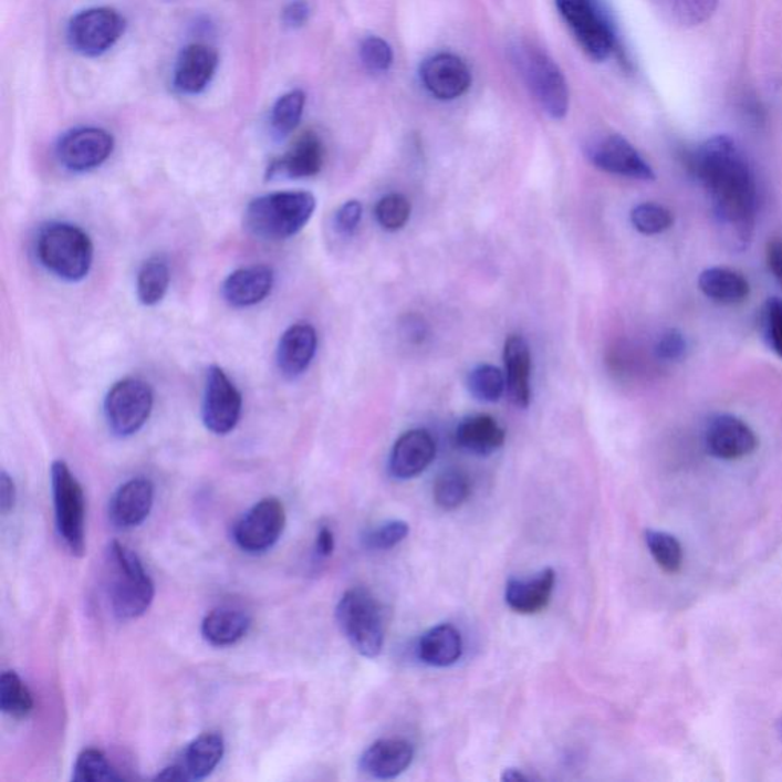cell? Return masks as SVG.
Here are the masks:
<instances>
[{
    "mask_svg": "<svg viewBox=\"0 0 782 782\" xmlns=\"http://www.w3.org/2000/svg\"><path fill=\"white\" fill-rule=\"evenodd\" d=\"M691 168L709 192L726 242L744 250L752 239L758 200L755 178L743 152L731 136H712L694 152Z\"/></svg>",
    "mask_w": 782,
    "mask_h": 782,
    "instance_id": "obj_1",
    "label": "cell"
},
{
    "mask_svg": "<svg viewBox=\"0 0 782 782\" xmlns=\"http://www.w3.org/2000/svg\"><path fill=\"white\" fill-rule=\"evenodd\" d=\"M104 591L118 619L142 617L155 599V584L132 549L112 541L104 559Z\"/></svg>",
    "mask_w": 782,
    "mask_h": 782,
    "instance_id": "obj_2",
    "label": "cell"
},
{
    "mask_svg": "<svg viewBox=\"0 0 782 782\" xmlns=\"http://www.w3.org/2000/svg\"><path fill=\"white\" fill-rule=\"evenodd\" d=\"M316 199L307 191L260 196L244 211V227L262 240H286L299 234L314 216Z\"/></svg>",
    "mask_w": 782,
    "mask_h": 782,
    "instance_id": "obj_3",
    "label": "cell"
},
{
    "mask_svg": "<svg viewBox=\"0 0 782 782\" xmlns=\"http://www.w3.org/2000/svg\"><path fill=\"white\" fill-rule=\"evenodd\" d=\"M35 251L40 263L51 274L66 282H82L94 262V244L90 236L66 222H50L40 228Z\"/></svg>",
    "mask_w": 782,
    "mask_h": 782,
    "instance_id": "obj_4",
    "label": "cell"
},
{
    "mask_svg": "<svg viewBox=\"0 0 782 782\" xmlns=\"http://www.w3.org/2000/svg\"><path fill=\"white\" fill-rule=\"evenodd\" d=\"M336 623L361 656L375 659L380 655L385 639L383 608L367 588L344 593L336 605Z\"/></svg>",
    "mask_w": 782,
    "mask_h": 782,
    "instance_id": "obj_5",
    "label": "cell"
},
{
    "mask_svg": "<svg viewBox=\"0 0 782 782\" xmlns=\"http://www.w3.org/2000/svg\"><path fill=\"white\" fill-rule=\"evenodd\" d=\"M51 484L59 536L72 555L82 559L86 553V500L82 484L63 460L52 463Z\"/></svg>",
    "mask_w": 782,
    "mask_h": 782,
    "instance_id": "obj_6",
    "label": "cell"
},
{
    "mask_svg": "<svg viewBox=\"0 0 782 782\" xmlns=\"http://www.w3.org/2000/svg\"><path fill=\"white\" fill-rule=\"evenodd\" d=\"M515 63L545 114L563 119L569 112V86L559 64L529 43L515 48Z\"/></svg>",
    "mask_w": 782,
    "mask_h": 782,
    "instance_id": "obj_7",
    "label": "cell"
},
{
    "mask_svg": "<svg viewBox=\"0 0 782 782\" xmlns=\"http://www.w3.org/2000/svg\"><path fill=\"white\" fill-rule=\"evenodd\" d=\"M154 390L143 379L116 383L104 399V416L118 437L134 436L146 425L154 410Z\"/></svg>",
    "mask_w": 782,
    "mask_h": 782,
    "instance_id": "obj_8",
    "label": "cell"
},
{
    "mask_svg": "<svg viewBox=\"0 0 782 782\" xmlns=\"http://www.w3.org/2000/svg\"><path fill=\"white\" fill-rule=\"evenodd\" d=\"M556 7L588 58L604 62L612 55L615 32L593 0H556Z\"/></svg>",
    "mask_w": 782,
    "mask_h": 782,
    "instance_id": "obj_9",
    "label": "cell"
},
{
    "mask_svg": "<svg viewBox=\"0 0 782 782\" xmlns=\"http://www.w3.org/2000/svg\"><path fill=\"white\" fill-rule=\"evenodd\" d=\"M286 526V511L275 497L260 500L236 523L232 539L243 552L263 553L274 548Z\"/></svg>",
    "mask_w": 782,
    "mask_h": 782,
    "instance_id": "obj_10",
    "label": "cell"
},
{
    "mask_svg": "<svg viewBox=\"0 0 782 782\" xmlns=\"http://www.w3.org/2000/svg\"><path fill=\"white\" fill-rule=\"evenodd\" d=\"M126 22L112 8H90L72 18L67 27V40L83 55H102L122 38Z\"/></svg>",
    "mask_w": 782,
    "mask_h": 782,
    "instance_id": "obj_11",
    "label": "cell"
},
{
    "mask_svg": "<svg viewBox=\"0 0 782 782\" xmlns=\"http://www.w3.org/2000/svg\"><path fill=\"white\" fill-rule=\"evenodd\" d=\"M242 415V395L227 373L218 366L207 372L204 393L202 420L207 430L225 436L238 427Z\"/></svg>",
    "mask_w": 782,
    "mask_h": 782,
    "instance_id": "obj_12",
    "label": "cell"
},
{
    "mask_svg": "<svg viewBox=\"0 0 782 782\" xmlns=\"http://www.w3.org/2000/svg\"><path fill=\"white\" fill-rule=\"evenodd\" d=\"M114 150V136L100 127H79L64 134L55 155L71 171H90L102 166Z\"/></svg>",
    "mask_w": 782,
    "mask_h": 782,
    "instance_id": "obj_13",
    "label": "cell"
},
{
    "mask_svg": "<svg viewBox=\"0 0 782 782\" xmlns=\"http://www.w3.org/2000/svg\"><path fill=\"white\" fill-rule=\"evenodd\" d=\"M587 156L593 166L607 174L637 180L656 178L655 170L644 156L621 135H605L595 139L588 144Z\"/></svg>",
    "mask_w": 782,
    "mask_h": 782,
    "instance_id": "obj_14",
    "label": "cell"
},
{
    "mask_svg": "<svg viewBox=\"0 0 782 782\" xmlns=\"http://www.w3.org/2000/svg\"><path fill=\"white\" fill-rule=\"evenodd\" d=\"M225 753L223 737L207 732L192 740L179 761L160 770L156 781H202L218 768Z\"/></svg>",
    "mask_w": 782,
    "mask_h": 782,
    "instance_id": "obj_15",
    "label": "cell"
},
{
    "mask_svg": "<svg viewBox=\"0 0 782 782\" xmlns=\"http://www.w3.org/2000/svg\"><path fill=\"white\" fill-rule=\"evenodd\" d=\"M705 444L709 455L717 459L738 460L755 451L758 437L744 420L732 415H719L709 420Z\"/></svg>",
    "mask_w": 782,
    "mask_h": 782,
    "instance_id": "obj_16",
    "label": "cell"
},
{
    "mask_svg": "<svg viewBox=\"0 0 782 782\" xmlns=\"http://www.w3.org/2000/svg\"><path fill=\"white\" fill-rule=\"evenodd\" d=\"M419 74L425 90L442 102L459 98L469 90L472 82L467 63L447 52H440L425 60Z\"/></svg>",
    "mask_w": 782,
    "mask_h": 782,
    "instance_id": "obj_17",
    "label": "cell"
},
{
    "mask_svg": "<svg viewBox=\"0 0 782 782\" xmlns=\"http://www.w3.org/2000/svg\"><path fill=\"white\" fill-rule=\"evenodd\" d=\"M155 487L147 479H132L116 489L110 504V519L118 529L138 528L150 515Z\"/></svg>",
    "mask_w": 782,
    "mask_h": 782,
    "instance_id": "obj_18",
    "label": "cell"
},
{
    "mask_svg": "<svg viewBox=\"0 0 782 782\" xmlns=\"http://www.w3.org/2000/svg\"><path fill=\"white\" fill-rule=\"evenodd\" d=\"M436 457V442L427 430L404 432L392 449L390 468L395 479L408 480L423 475Z\"/></svg>",
    "mask_w": 782,
    "mask_h": 782,
    "instance_id": "obj_19",
    "label": "cell"
},
{
    "mask_svg": "<svg viewBox=\"0 0 782 782\" xmlns=\"http://www.w3.org/2000/svg\"><path fill=\"white\" fill-rule=\"evenodd\" d=\"M319 346V336L309 323L292 324L279 341L277 366L284 378L295 379L311 366Z\"/></svg>",
    "mask_w": 782,
    "mask_h": 782,
    "instance_id": "obj_20",
    "label": "cell"
},
{
    "mask_svg": "<svg viewBox=\"0 0 782 782\" xmlns=\"http://www.w3.org/2000/svg\"><path fill=\"white\" fill-rule=\"evenodd\" d=\"M218 52L202 43H192L176 60L174 84L183 94L195 95L206 90L218 70Z\"/></svg>",
    "mask_w": 782,
    "mask_h": 782,
    "instance_id": "obj_21",
    "label": "cell"
},
{
    "mask_svg": "<svg viewBox=\"0 0 782 782\" xmlns=\"http://www.w3.org/2000/svg\"><path fill=\"white\" fill-rule=\"evenodd\" d=\"M415 749L400 738H384L363 753L359 769L375 780H393L410 768Z\"/></svg>",
    "mask_w": 782,
    "mask_h": 782,
    "instance_id": "obj_22",
    "label": "cell"
},
{
    "mask_svg": "<svg viewBox=\"0 0 782 782\" xmlns=\"http://www.w3.org/2000/svg\"><path fill=\"white\" fill-rule=\"evenodd\" d=\"M323 164V143L314 132H307L296 139L286 155L271 164L268 168V178H312L320 174Z\"/></svg>",
    "mask_w": 782,
    "mask_h": 782,
    "instance_id": "obj_23",
    "label": "cell"
},
{
    "mask_svg": "<svg viewBox=\"0 0 782 782\" xmlns=\"http://www.w3.org/2000/svg\"><path fill=\"white\" fill-rule=\"evenodd\" d=\"M274 286V271L264 264L240 268L222 284L225 302L232 307H250L262 303Z\"/></svg>",
    "mask_w": 782,
    "mask_h": 782,
    "instance_id": "obj_24",
    "label": "cell"
},
{
    "mask_svg": "<svg viewBox=\"0 0 782 782\" xmlns=\"http://www.w3.org/2000/svg\"><path fill=\"white\" fill-rule=\"evenodd\" d=\"M555 580L553 569H544L533 577H511L507 584L504 599L513 612L520 615H535L551 603Z\"/></svg>",
    "mask_w": 782,
    "mask_h": 782,
    "instance_id": "obj_25",
    "label": "cell"
},
{
    "mask_svg": "<svg viewBox=\"0 0 782 782\" xmlns=\"http://www.w3.org/2000/svg\"><path fill=\"white\" fill-rule=\"evenodd\" d=\"M504 368H507V392L511 403L519 408L531 404V348L520 335H511L504 343Z\"/></svg>",
    "mask_w": 782,
    "mask_h": 782,
    "instance_id": "obj_26",
    "label": "cell"
},
{
    "mask_svg": "<svg viewBox=\"0 0 782 782\" xmlns=\"http://www.w3.org/2000/svg\"><path fill=\"white\" fill-rule=\"evenodd\" d=\"M507 440V432L494 417L471 416L463 419L456 430L457 447L476 456H489L499 451Z\"/></svg>",
    "mask_w": 782,
    "mask_h": 782,
    "instance_id": "obj_27",
    "label": "cell"
},
{
    "mask_svg": "<svg viewBox=\"0 0 782 782\" xmlns=\"http://www.w3.org/2000/svg\"><path fill=\"white\" fill-rule=\"evenodd\" d=\"M462 653V636L459 629L449 624L428 629L417 645L419 659L435 668L451 667L460 660Z\"/></svg>",
    "mask_w": 782,
    "mask_h": 782,
    "instance_id": "obj_28",
    "label": "cell"
},
{
    "mask_svg": "<svg viewBox=\"0 0 782 782\" xmlns=\"http://www.w3.org/2000/svg\"><path fill=\"white\" fill-rule=\"evenodd\" d=\"M251 617L243 609L219 607L204 617L200 632L212 647H231L248 635Z\"/></svg>",
    "mask_w": 782,
    "mask_h": 782,
    "instance_id": "obj_29",
    "label": "cell"
},
{
    "mask_svg": "<svg viewBox=\"0 0 782 782\" xmlns=\"http://www.w3.org/2000/svg\"><path fill=\"white\" fill-rule=\"evenodd\" d=\"M699 288L708 299L720 304H740L751 295V284L738 271L729 268H709L699 277Z\"/></svg>",
    "mask_w": 782,
    "mask_h": 782,
    "instance_id": "obj_30",
    "label": "cell"
},
{
    "mask_svg": "<svg viewBox=\"0 0 782 782\" xmlns=\"http://www.w3.org/2000/svg\"><path fill=\"white\" fill-rule=\"evenodd\" d=\"M170 286V268L163 257L155 256L144 262L136 279V294L144 306L163 302Z\"/></svg>",
    "mask_w": 782,
    "mask_h": 782,
    "instance_id": "obj_31",
    "label": "cell"
},
{
    "mask_svg": "<svg viewBox=\"0 0 782 782\" xmlns=\"http://www.w3.org/2000/svg\"><path fill=\"white\" fill-rule=\"evenodd\" d=\"M656 3L677 27L696 28L712 18L719 0H656Z\"/></svg>",
    "mask_w": 782,
    "mask_h": 782,
    "instance_id": "obj_32",
    "label": "cell"
},
{
    "mask_svg": "<svg viewBox=\"0 0 782 782\" xmlns=\"http://www.w3.org/2000/svg\"><path fill=\"white\" fill-rule=\"evenodd\" d=\"M0 709L15 720L27 719L34 709L30 689L14 671H6L0 677Z\"/></svg>",
    "mask_w": 782,
    "mask_h": 782,
    "instance_id": "obj_33",
    "label": "cell"
},
{
    "mask_svg": "<svg viewBox=\"0 0 782 782\" xmlns=\"http://www.w3.org/2000/svg\"><path fill=\"white\" fill-rule=\"evenodd\" d=\"M471 494V484L468 477L457 469H448L437 477L432 487V499L437 507L444 511H455L462 507Z\"/></svg>",
    "mask_w": 782,
    "mask_h": 782,
    "instance_id": "obj_34",
    "label": "cell"
},
{
    "mask_svg": "<svg viewBox=\"0 0 782 782\" xmlns=\"http://www.w3.org/2000/svg\"><path fill=\"white\" fill-rule=\"evenodd\" d=\"M306 95L303 91H291L280 96L272 107L271 128L277 138H284L302 122Z\"/></svg>",
    "mask_w": 782,
    "mask_h": 782,
    "instance_id": "obj_35",
    "label": "cell"
},
{
    "mask_svg": "<svg viewBox=\"0 0 782 782\" xmlns=\"http://www.w3.org/2000/svg\"><path fill=\"white\" fill-rule=\"evenodd\" d=\"M645 543L657 565L667 573H677L684 564V549L676 536L661 531L645 532Z\"/></svg>",
    "mask_w": 782,
    "mask_h": 782,
    "instance_id": "obj_36",
    "label": "cell"
},
{
    "mask_svg": "<svg viewBox=\"0 0 782 782\" xmlns=\"http://www.w3.org/2000/svg\"><path fill=\"white\" fill-rule=\"evenodd\" d=\"M468 388L480 403H497L507 392V376L500 368L481 364L469 373Z\"/></svg>",
    "mask_w": 782,
    "mask_h": 782,
    "instance_id": "obj_37",
    "label": "cell"
},
{
    "mask_svg": "<svg viewBox=\"0 0 782 782\" xmlns=\"http://www.w3.org/2000/svg\"><path fill=\"white\" fill-rule=\"evenodd\" d=\"M72 780L77 782H111L122 781L123 776L116 772L106 755L98 749H84L74 764Z\"/></svg>",
    "mask_w": 782,
    "mask_h": 782,
    "instance_id": "obj_38",
    "label": "cell"
},
{
    "mask_svg": "<svg viewBox=\"0 0 782 782\" xmlns=\"http://www.w3.org/2000/svg\"><path fill=\"white\" fill-rule=\"evenodd\" d=\"M629 219L633 227L645 236L660 234L668 231L674 223L672 212L667 207L653 202L640 204L633 208Z\"/></svg>",
    "mask_w": 782,
    "mask_h": 782,
    "instance_id": "obj_39",
    "label": "cell"
},
{
    "mask_svg": "<svg viewBox=\"0 0 782 782\" xmlns=\"http://www.w3.org/2000/svg\"><path fill=\"white\" fill-rule=\"evenodd\" d=\"M410 202H408V199L405 198L404 195H399V192H392V195L384 196V198L376 204V220H378L380 227L387 231L403 230L408 219H410Z\"/></svg>",
    "mask_w": 782,
    "mask_h": 782,
    "instance_id": "obj_40",
    "label": "cell"
},
{
    "mask_svg": "<svg viewBox=\"0 0 782 782\" xmlns=\"http://www.w3.org/2000/svg\"><path fill=\"white\" fill-rule=\"evenodd\" d=\"M410 526L403 520L387 521L383 526L373 529L364 536V544L371 551H388L407 539Z\"/></svg>",
    "mask_w": 782,
    "mask_h": 782,
    "instance_id": "obj_41",
    "label": "cell"
},
{
    "mask_svg": "<svg viewBox=\"0 0 782 782\" xmlns=\"http://www.w3.org/2000/svg\"><path fill=\"white\" fill-rule=\"evenodd\" d=\"M361 60L368 71L379 74L390 70L393 63V50L385 40L380 38H367L361 45Z\"/></svg>",
    "mask_w": 782,
    "mask_h": 782,
    "instance_id": "obj_42",
    "label": "cell"
},
{
    "mask_svg": "<svg viewBox=\"0 0 782 782\" xmlns=\"http://www.w3.org/2000/svg\"><path fill=\"white\" fill-rule=\"evenodd\" d=\"M764 338L782 359V300L770 299L763 309Z\"/></svg>",
    "mask_w": 782,
    "mask_h": 782,
    "instance_id": "obj_43",
    "label": "cell"
},
{
    "mask_svg": "<svg viewBox=\"0 0 782 782\" xmlns=\"http://www.w3.org/2000/svg\"><path fill=\"white\" fill-rule=\"evenodd\" d=\"M687 348V338H685L684 334L676 331V329H669V331L661 334L660 338L657 340L655 352L657 358L660 361L674 363V361L684 358Z\"/></svg>",
    "mask_w": 782,
    "mask_h": 782,
    "instance_id": "obj_44",
    "label": "cell"
},
{
    "mask_svg": "<svg viewBox=\"0 0 782 782\" xmlns=\"http://www.w3.org/2000/svg\"><path fill=\"white\" fill-rule=\"evenodd\" d=\"M363 218V206L358 200H348L336 211L335 227L343 236H352L358 230V225Z\"/></svg>",
    "mask_w": 782,
    "mask_h": 782,
    "instance_id": "obj_45",
    "label": "cell"
},
{
    "mask_svg": "<svg viewBox=\"0 0 782 782\" xmlns=\"http://www.w3.org/2000/svg\"><path fill=\"white\" fill-rule=\"evenodd\" d=\"M309 14H311V8L309 3L304 0H294V2L289 3L283 11V22L284 25L289 28H300L307 22Z\"/></svg>",
    "mask_w": 782,
    "mask_h": 782,
    "instance_id": "obj_46",
    "label": "cell"
},
{
    "mask_svg": "<svg viewBox=\"0 0 782 782\" xmlns=\"http://www.w3.org/2000/svg\"><path fill=\"white\" fill-rule=\"evenodd\" d=\"M15 484L14 480L8 476L7 471L0 475V511L3 515H8L13 511L15 504Z\"/></svg>",
    "mask_w": 782,
    "mask_h": 782,
    "instance_id": "obj_47",
    "label": "cell"
},
{
    "mask_svg": "<svg viewBox=\"0 0 782 782\" xmlns=\"http://www.w3.org/2000/svg\"><path fill=\"white\" fill-rule=\"evenodd\" d=\"M765 257H768L769 270L782 286V240L775 239L769 242Z\"/></svg>",
    "mask_w": 782,
    "mask_h": 782,
    "instance_id": "obj_48",
    "label": "cell"
},
{
    "mask_svg": "<svg viewBox=\"0 0 782 782\" xmlns=\"http://www.w3.org/2000/svg\"><path fill=\"white\" fill-rule=\"evenodd\" d=\"M335 535L331 528L323 526L316 533L315 552L320 559H329L334 553Z\"/></svg>",
    "mask_w": 782,
    "mask_h": 782,
    "instance_id": "obj_49",
    "label": "cell"
},
{
    "mask_svg": "<svg viewBox=\"0 0 782 782\" xmlns=\"http://www.w3.org/2000/svg\"><path fill=\"white\" fill-rule=\"evenodd\" d=\"M501 781L504 782H528L531 781V776L524 775L519 769H507L501 775Z\"/></svg>",
    "mask_w": 782,
    "mask_h": 782,
    "instance_id": "obj_50",
    "label": "cell"
},
{
    "mask_svg": "<svg viewBox=\"0 0 782 782\" xmlns=\"http://www.w3.org/2000/svg\"><path fill=\"white\" fill-rule=\"evenodd\" d=\"M778 731H780V736L782 737V719L780 720V723H778Z\"/></svg>",
    "mask_w": 782,
    "mask_h": 782,
    "instance_id": "obj_51",
    "label": "cell"
}]
</instances>
